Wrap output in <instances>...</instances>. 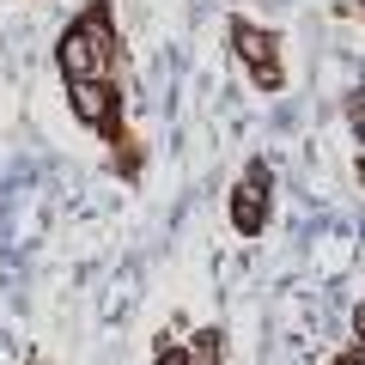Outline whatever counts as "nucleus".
I'll return each instance as SVG.
<instances>
[{"label":"nucleus","mask_w":365,"mask_h":365,"mask_svg":"<svg viewBox=\"0 0 365 365\" xmlns=\"http://www.w3.org/2000/svg\"><path fill=\"white\" fill-rule=\"evenodd\" d=\"M55 49H61L67 86H73V79H110V67H116V37H110V19H104V13L67 25Z\"/></svg>","instance_id":"1"},{"label":"nucleus","mask_w":365,"mask_h":365,"mask_svg":"<svg viewBox=\"0 0 365 365\" xmlns=\"http://www.w3.org/2000/svg\"><path fill=\"white\" fill-rule=\"evenodd\" d=\"M232 43H237V55L250 61V73H256V79H262L268 91L280 86V61H274V43L262 37L256 25H237V31H232Z\"/></svg>","instance_id":"2"},{"label":"nucleus","mask_w":365,"mask_h":365,"mask_svg":"<svg viewBox=\"0 0 365 365\" xmlns=\"http://www.w3.org/2000/svg\"><path fill=\"white\" fill-rule=\"evenodd\" d=\"M73 116L91 122V128H104V122H110V86H104V79H73Z\"/></svg>","instance_id":"3"},{"label":"nucleus","mask_w":365,"mask_h":365,"mask_svg":"<svg viewBox=\"0 0 365 365\" xmlns=\"http://www.w3.org/2000/svg\"><path fill=\"white\" fill-rule=\"evenodd\" d=\"M232 220H237V232H256V225H262V182H244V189H237Z\"/></svg>","instance_id":"4"},{"label":"nucleus","mask_w":365,"mask_h":365,"mask_svg":"<svg viewBox=\"0 0 365 365\" xmlns=\"http://www.w3.org/2000/svg\"><path fill=\"white\" fill-rule=\"evenodd\" d=\"M274 128H280V134H287V128H299V110H292V104H280V110H274Z\"/></svg>","instance_id":"5"},{"label":"nucleus","mask_w":365,"mask_h":365,"mask_svg":"<svg viewBox=\"0 0 365 365\" xmlns=\"http://www.w3.org/2000/svg\"><path fill=\"white\" fill-rule=\"evenodd\" d=\"M359 244H365V213H359Z\"/></svg>","instance_id":"6"},{"label":"nucleus","mask_w":365,"mask_h":365,"mask_svg":"<svg viewBox=\"0 0 365 365\" xmlns=\"http://www.w3.org/2000/svg\"><path fill=\"white\" fill-rule=\"evenodd\" d=\"M359 177H365V158H359Z\"/></svg>","instance_id":"7"},{"label":"nucleus","mask_w":365,"mask_h":365,"mask_svg":"<svg viewBox=\"0 0 365 365\" xmlns=\"http://www.w3.org/2000/svg\"><path fill=\"white\" fill-rule=\"evenodd\" d=\"M359 329H365V311H359Z\"/></svg>","instance_id":"8"}]
</instances>
